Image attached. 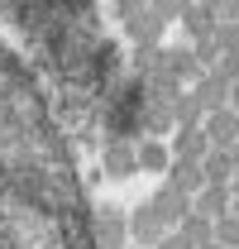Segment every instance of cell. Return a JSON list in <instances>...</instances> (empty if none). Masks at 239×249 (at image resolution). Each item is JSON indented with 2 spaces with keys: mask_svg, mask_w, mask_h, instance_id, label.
I'll list each match as a JSON object with an SVG mask.
<instances>
[{
  "mask_svg": "<svg viewBox=\"0 0 239 249\" xmlns=\"http://www.w3.org/2000/svg\"><path fill=\"white\" fill-rule=\"evenodd\" d=\"M201 129H206L210 149H235L239 144V110L235 106H220V110H210L206 120H201Z\"/></svg>",
  "mask_w": 239,
  "mask_h": 249,
  "instance_id": "1",
  "label": "cell"
},
{
  "mask_svg": "<svg viewBox=\"0 0 239 249\" xmlns=\"http://www.w3.org/2000/svg\"><path fill=\"white\" fill-rule=\"evenodd\" d=\"M230 206H235V192H230V182H206L196 196H191V211H201V216H210V220L230 216Z\"/></svg>",
  "mask_w": 239,
  "mask_h": 249,
  "instance_id": "2",
  "label": "cell"
},
{
  "mask_svg": "<svg viewBox=\"0 0 239 249\" xmlns=\"http://www.w3.org/2000/svg\"><path fill=\"white\" fill-rule=\"evenodd\" d=\"M153 211L168 220V225H182V220L191 216V192H182V187L172 182H163V192L153 196Z\"/></svg>",
  "mask_w": 239,
  "mask_h": 249,
  "instance_id": "3",
  "label": "cell"
},
{
  "mask_svg": "<svg viewBox=\"0 0 239 249\" xmlns=\"http://www.w3.org/2000/svg\"><path fill=\"white\" fill-rule=\"evenodd\" d=\"M230 87H235V82H230V77H225L220 67H210L206 77L196 82V96H201L206 115H210V110H220V106H230Z\"/></svg>",
  "mask_w": 239,
  "mask_h": 249,
  "instance_id": "4",
  "label": "cell"
},
{
  "mask_svg": "<svg viewBox=\"0 0 239 249\" xmlns=\"http://www.w3.org/2000/svg\"><path fill=\"white\" fill-rule=\"evenodd\" d=\"M124 29H129V38H134L139 48H158V38H163V19H158L153 10H134V15L124 19Z\"/></svg>",
  "mask_w": 239,
  "mask_h": 249,
  "instance_id": "5",
  "label": "cell"
},
{
  "mask_svg": "<svg viewBox=\"0 0 239 249\" xmlns=\"http://www.w3.org/2000/svg\"><path fill=\"white\" fill-rule=\"evenodd\" d=\"M182 29L191 34L196 43H201V38H215V29H220V10H210V5H191V10L182 15Z\"/></svg>",
  "mask_w": 239,
  "mask_h": 249,
  "instance_id": "6",
  "label": "cell"
},
{
  "mask_svg": "<svg viewBox=\"0 0 239 249\" xmlns=\"http://www.w3.org/2000/svg\"><path fill=\"white\" fill-rule=\"evenodd\" d=\"M168 173H172L168 182L182 187V192H191V196L206 187V173H201V163H196V158H172V168H168Z\"/></svg>",
  "mask_w": 239,
  "mask_h": 249,
  "instance_id": "7",
  "label": "cell"
},
{
  "mask_svg": "<svg viewBox=\"0 0 239 249\" xmlns=\"http://www.w3.org/2000/svg\"><path fill=\"white\" fill-rule=\"evenodd\" d=\"M172 120H177L182 129H196V124L206 120L201 96H196V91H177V96H172Z\"/></svg>",
  "mask_w": 239,
  "mask_h": 249,
  "instance_id": "8",
  "label": "cell"
},
{
  "mask_svg": "<svg viewBox=\"0 0 239 249\" xmlns=\"http://www.w3.org/2000/svg\"><path fill=\"white\" fill-rule=\"evenodd\" d=\"M201 173H206V182H230L235 178V154L230 149H210L201 158Z\"/></svg>",
  "mask_w": 239,
  "mask_h": 249,
  "instance_id": "9",
  "label": "cell"
},
{
  "mask_svg": "<svg viewBox=\"0 0 239 249\" xmlns=\"http://www.w3.org/2000/svg\"><path fill=\"white\" fill-rule=\"evenodd\" d=\"M134 154H139V168H144V173H163V168H172V158H168V149H163L158 139L134 144Z\"/></svg>",
  "mask_w": 239,
  "mask_h": 249,
  "instance_id": "10",
  "label": "cell"
},
{
  "mask_svg": "<svg viewBox=\"0 0 239 249\" xmlns=\"http://www.w3.org/2000/svg\"><path fill=\"white\" fill-rule=\"evenodd\" d=\"M210 154V144H206V129L196 124V129H177V158H201Z\"/></svg>",
  "mask_w": 239,
  "mask_h": 249,
  "instance_id": "11",
  "label": "cell"
},
{
  "mask_svg": "<svg viewBox=\"0 0 239 249\" xmlns=\"http://www.w3.org/2000/svg\"><path fill=\"white\" fill-rule=\"evenodd\" d=\"M163 225H168V220L158 216V211H153V206H144V211H139V216H134V235H139V240H144V245H158V240H163Z\"/></svg>",
  "mask_w": 239,
  "mask_h": 249,
  "instance_id": "12",
  "label": "cell"
},
{
  "mask_svg": "<svg viewBox=\"0 0 239 249\" xmlns=\"http://www.w3.org/2000/svg\"><path fill=\"white\" fill-rule=\"evenodd\" d=\"M105 168H110V173H139V154H134L129 144H110V149H105Z\"/></svg>",
  "mask_w": 239,
  "mask_h": 249,
  "instance_id": "13",
  "label": "cell"
},
{
  "mask_svg": "<svg viewBox=\"0 0 239 249\" xmlns=\"http://www.w3.org/2000/svg\"><path fill=\"white\" fill-rule=\"evenodd\" d=\"M191 5H196V0H149V10L163 19V24H168V19H182Z\"/></svg>",
  "mask_w": 239,
  "mask_h": 249,
  "instance_id": "14",
  "label": "cell"
},
{
  "mask_svg": "<svg viewBox=\"0 0 239 249\" xmlns=\"http://www.w3.org/2000/svg\"><path fill=\"white\" fill-rule=\"evenodd\" d=\"M215 235H220V245H239V216H235V211L215 220Z\"/></svg>",
  "mask_w": 239,
  "mask_h": 249,
  "instance_id": "15",
  "label": "cell"
},
{
  "mask_svg": "<svg viewBox=\"0 0 239 249\" xmlns=\"http://www.w3.org/2000/svg\"><path fill=\"white\" fill-rule=\"evenodd\" d=\"M158 249H196L187 235H168V240H158Z\"/></svg>",
  "mask_w": 239,
  "mask_h": 249,
  "instance_id": "16",
  "label": "cell"
},
{
  "mask_svg": "<svg viewBox=\"0 0 239 249\" xmlns=\"http://www.w3.org/2000/svg\"><path fill=\"white\" fill-rule=\"evenodd\" d=\"M134 10H149V0H120V15H124V19H129Z\"/></svg>",
  "mask_w": 239,
  "mask_h": 249,
  "instance_id": "17",
  "label": "cell"
},
{
  "mask_svg": "<svg viewBox=\"0 0 239 249\" xmlns=\"http://www.w3.org/2000/svg\"><path fill=\"white\" fill-rule=\"evenodd\" d=\"M230 106H235V110H239V82H235V87H230Z\"/></svg>",
  "mask_w": 239,
  "mask_h": 249,
  "instance_id": "18",
  "label": "cell"
},
{
  "mask_svg": "<svg viewBox=\"0 0 239 249\" xmlns=\"http://www.w3.org/2000/svg\"><path fill=\"white\" fill-rule=\"evenodd\" d=\"M196 249H225V245H220V240H206V245H196Z\"/></svg>",
  "mask_w": 239,
  "mask_h": 249,
  "instance_id": "19",
  "label": "cell"
},
{
  "mask_svg": "<svg viewBox=\"0 0 239 249\" xmlns=\"http://www.w3.org/2000/svg\"><path fill=\"white\" fill-rule=\"evenodd\" d=\"M196 5H210V10H220V5H225V0H196Z\"/></svg>",
  "mask_w": 239,
  "mask_h": 249,
  "instance_id": "20",
  "label": "cell"
}]
</instances>
